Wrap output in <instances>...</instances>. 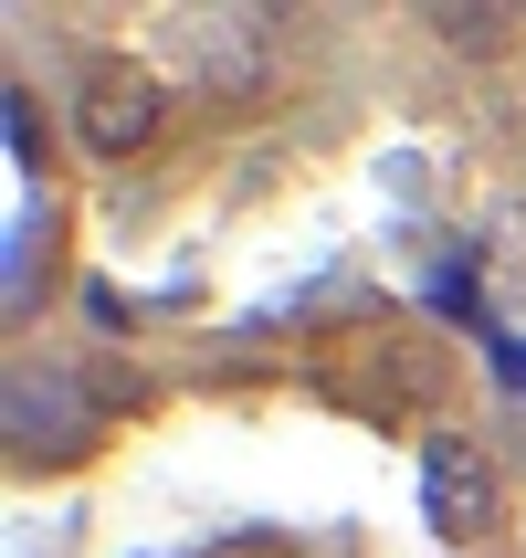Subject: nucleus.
<instances>
[{
    "label": "nucleus",
    "mask_w": 526,
    "mask_h": 558,
    "mask_svg": "<svg viewBox=\"0 0 526 558\" xmlns=\"http://www.w3.org/2000/svg\"><path fill=\"white\" fill-rule=\"evenodd\" d=\"M0 422H11V453L22 464H53V453H74V442L95 433V390L74 369H42V359H22L11 369V401H0Z\"/></svg>",
    "instance_id": "nucleus-2"
},
{
    "label": "nucleus",
    "mask_w": 526,
    "mask_h": 558,
    "mask_svg": "<svg viewBox=\"0 0 526 558\" xmlns=\"http://www.w3.org/2000/svg\"><path fill=\"white\" fill-rule=\"evenodd\" d=\"M453 43H505V11H432Z\"/></svg>",
    "instance_id": "nucleus-7"
},
{
    "label": "nucleus",
    "mask_w": 526,
    "mask_h": 558,
    "mask_svg": "<svg viewBox=\"0 0 526 558\" xmlns=\"http://www.w3.org/2000/svg\"><path fill=\"white\" fill-rule=\"evenodd\" d=\"M158 117H169L158 63H137V53H85V74H74V137H85L95 158H137L158 137Z\"/></svg>",
    "instance_id": "nucleus-1"
},
{
    "label": "nucleus",
    "mask_w": 526,
    "mask_h": 558,
    "mask_svg": "<svg viewBox=\"0 0 526 558\" xmlns=\"http://www.w3.org/2000/svg\"><path fill=\"white\" fill-rule=\"evenodd\" d=\"M189 63H200V85L221 95H253L264 85V63H274V32H264V11H211V22H180Z\"/></svg>",
    "instance_id": "nucleus-4"
},
{
    "label": "nucleus",
    "mask_w": 526,
    "mask_h": 558,
    "mask_svg": "<svg viewBox=\"0 0 526 558\" xmlns=\"http://www.w3.org/2000/svg\"><path fill=\"white\" fill-rule=\"evenodd\" d=\"M421 517H432V537H453V548L496 527V474H485L474 442H453V433L421 442Z\"/></svg>",
    "instance_id": "nucleus-3"
},
{
    "label": "nucleus",
    "mask_w": 526,
    "mask_h": 558,
    "mask_svg": "<svg viewBox=\"0 0 526 558\" xmlns=\"http://www.w3.org/2000/svg\"><path fill=\"white\" fill-rule=\"evenodd\" d=\"M0 117H11V158L32 169V158H42V117H32V95L11 85V95H0Z\"/></svg>",
    "instance_id": "nucleus-6"
},
{
    "label": "nucleus",
    "mask_w": 526,
    "mask_h": 558,
    "mask_svg": "<svg viewBox=\"0 0 526 558\" xmlns=\"http://www.w3.org/2000/svg\"><path fill=\"white\" fill-rule=\"evenodd\" d=\"M42 243H53V211L32 201V211L11 221V306H32V284H42Z\"/></svg>",
    "instance_id": "nucleus-5"
}]
</instances>
